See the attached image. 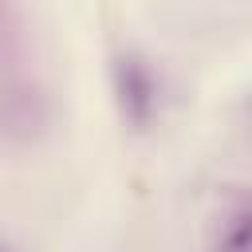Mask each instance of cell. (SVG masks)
Here are the masks:
<instances>
[{
    "instance_id": "obj_3",
    "label": "cell",
    "mask_w": 252,
    "mask_h": 252,
    "mask_svg": "<svg viewBox=\"0 0 252 252\" xmlns=\"http://www.w3.org/2000/svg\"><path fill=\"white\" fill-rule=\"evenodd\" d=\"M0 252H16V248H12V244H8V240H0Z\"/></svg>"
},
{
    "instance_id": "obj_2",
    "label": "cell",
    "mask_w": 252,
    "mask_h": 252,
    "mask_svg": "<svg viewBox=\"0 0 252 252\" xmlns=\"http://www.w3.org/2000/svg\"><path fill=\"white\" fill-rule=\"evenodd\" d=\"M209 252H252V197L224 205L209 228Z\"/></svg>"
},
{
    "instance_id": "obj_1",
    "label": "cell",
    "mask_w": 252,
    "mask_h": 252,
    "mask_svg": "<svg viewBox=\"0 0 252 252\" xmlns=\"http://www.w3.org/2000/svg\"><path fill=\"white\" fill-rule=\"evenodd\" d=\"M110 94H114V110L126 130L146 134L150 126H158L161 102H165V83H161L158 63L146 51L122 47L110 59Z\"/></svg>"
}]
</instances>
